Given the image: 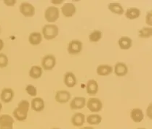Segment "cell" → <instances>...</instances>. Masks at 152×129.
<instances>
[{
	"instance_id": "8fae6325",
	"label": "cell",
	"mask_w": 152,
	"mask_h": 129,
	"mask_svg": "<svg viewBox=\"0 0 152 129\" xmlns=\"http://www.w3.org/2000/svg\"><path fill=\"white\" fill-rule=\"evenodd\" d=\"M14 91L11 88H4L0 94V99L4 103H9L13 99Z\"/></svg>"
},
{
	"instance_id": "5bb4252c",
	"label": "cell",
	"mask_w": 152,
	"mask_h": 129,
	"mask_svg": "<svg viewBox=\"0 0 152 129\" xmlns=\"http://www.w3.org/2000/svg\"><path fill=\"white\" fill-rule=\"evenodd\" d=\"M64 82L66 86L72 88L77 85V78L72 72H67L64 75Z\"/></svg>"
},
{
	"instance_id": "9a60e30c",
	"label": "cell",
	"mask_w": 152,
	"mask_h": 129,
	"mask_svg": "<svg viewBox=\"0 0 152 129\" xmlns=\"http://www.w3.org/2000/svg\"><path fill=\"white\" fill-rule=\"evenodd\" d=\"M85 115L81 112H76L72 117V123L74 126L80 127L85 122Z\"/></svg>"
},
{
	"instance_id": "2e32d148",
	"label": "cell",
	"mask_w": 152,
	"mask_h": 129,
	"mask_svg": "<svg viewBox=\"0 0 152 129\" xmlns=\"http://www.w3.org/2000/svg\"><path fill=\"white\" fill-rule=\"evenodd\" d=\"M87 93L90 96H94L98 91V83L96 80H90L87 81L86 86Z\"/></svg>"
},
{
	"instance_id": "277c9868",
	"label": "cell",
	"mask_w": 152,
	"mask_h": 129,
	"mask_svg": "<svg viewBox=\"0 0 152 129\" xmlns=\"http://www.w3.org/2000/svg\"><path fill=\"white\" fill-rule=\"evenodd\" d=\"M56 64V58L53 54H49L44 56L42 59V68L45 70H50Z\"/></svg>"
},
{
	"instance_id": "30bf717a",
	"label": "cell",
	"mask_w": 152,
	"mask_h": 129,
	"mask_svg": "<svg viewBox=\"0 0 152 129\" xmlns=\"http://www.w3.org/2000/svg\"><path fill=\"white\" fill-rule=\"evenodd\" d=\"M76 11H77V9H76L75 5L73 3H65L64 6L61 7L62 14L66 17H72L76 13Z\"/></svg>"
},
{
	"instance_id": "f1b7e54d",
	"label": "cell",
	"mask_w": 152,
	"mask_h": 129,
	"mask_svg": "<svg viewBox=\"0 0 152 129\" xmlns=\"http://www.w3.org/2000/svg\"><path fill=\"white\" fill-rule=\"evenodd\" d=\"M8 57L6 54L3 53H0V68L6 67L8 64Z\"/></svg>"
},
{
	"instance_id": "d6986e66",
	"label": "cell",
	"mask_w": 152,
	"mask_h": 129,
	"mask_svg": "<svg viewBox=\"0 0 152 129\" xmlns=\"http://www.w3.org/2000/svg\"><path fill=\"white\" fill-rule=\"evenodd\" d=\"M113 71V68L109 64H100L97 67V74L101 76L109 75Z\"/></svg>"
},
{
	"instance_id": "e575fe53",
	"label": "cell",
	"mask_w": 152,
	"mask_h": 129,
	"mask_svg": "<svg viewBox=\"0 0 152 129\" xmlns=\"http://www.w3.org/2000/svg\"><path fill=\"white\" fill-rule=\"evenodd\" d=\"M1 109H2V104H1V103L0 102V112H1Z\"/></svg>"
},
{
	"instance_id": "ffe728a7",
	"label": "cell",
	"mask_w": 152,
	"mask_h": 129,
	"mask_svg": "<svg viewBox=\"0 0 152 129\" xmlns=\"http://www.w3.org/2000/svg\"><path fill=\"white\" fill-rule=\"evenodd\" d=\"M42 41V35L39 32H32L28 36L29 43L34 46L39 45Z\"/></svg>"
},
{
	"instance_id": "8992f818",
	"label": "cell",
	"mask_w": 152,
	"mask_h": 129,
	"mask_svg": "<svg viewBox=\"0 0 152 129\" xmlns=\"http://www.w3.org/2000/svg\"><path fill=\"white\" fill-rule=\"evenodd\" d=\"M20 12L23 15L27 17H31L35 14V8L28 2H22L19 7Z\"/></svg>"
},
{
	"instance_id": "7402d4cb",
	"label": "cell",
	"mask_w": 152,
	"mask_h": 129,
	"mask_svg": "<svg viewBox=\"0 0 152 129\" xmlns=\"http://www.w3.org/2000/svg\"><path fill=\"white\" fill-rule=\"evenodd\" d=\"M43 70L42 67L39 65H34L31 67L29 70V76L34 79H38L41 78L42 75Z\"/></svg>"
},
{
	"instance_id": "ac0fdd59",
	"label": "cell",
	"mask_w": 152,
	"mask_h": 129,
	"mask_svg": "<svg viewBox=\"0 0 152 129\" xmlns=\"http://www.w3.org/2000/svg\"><path fill=\"white\" fill-rule=\"evenodd\" d=\"M114 72L119 77L124 76L128 72V67L124 62H118L114 67Z\"/></svg>"
},
{
	"instance_id": "f546056e",
	"label": "cell",
	"mask_w": 152,
	"mask_h": 129,
	"mask_svg": "<svg viewBox=\"0 0 152 129\" xmlns=\"http://www.w3.org/2000/svg\"><path fill=\"white\" fill-rule=\"evenodd\" d=\"M152 12H148V14H147L146 17H145V22L148 24V25H152Z\"/></svg>"
},
{
	"instance_id": "d590c367",
	"label": "cell",
	"mask_w": 152,
	"mask_h": 129,
	"mask_svg": "<svg viewBox=\"0 0 152 129\" xmlns=\"http://www.w3.org/2000/svg\"><path fill=\"white\" fill-rule=\"evenodd\" d=\"M137 129H146V128H138Z\"/></svg>"
},
{
	"instance_id": "4dcf8cb0",
	"label": "cell",
	"mask_w": 152,
	"mask_h": 129,
	"mask_svg": "<svg viewBox=\"0 0 152 129\" xmlns=\"http://www.w3.org/2000/svg\"><path fill=\"white\" fill-rule=\"evenodd\" d=\"M17 1L16 0H4V3L8 7H12L16 4Z\"/></svg>"
},
{
	"instance_id": "1f68e13d",
	"label": "cell",
	"mask_w": 152,
	"mask_h": 129,
	"mask_svg": "<svg viewBox=\"0 0 152 129\" xmlns=\"http://www.w3.org/2000/svg\"><path fill=\"white\" fill-rule=\"evenodd\" d=\"M4 41H3V40H1V38H0V51H1V49L4 48Z\"/></svg>"
},
{
	"instance_id": "484cf974",
	"label": "cell",
	"mask_w": 152,
	"mask_h": 129,
	"mask_svg": "<svg viewBox=\"0 0 152 129\" xmlns=\"http://www.w3.org/2000/svg\"><path fill=\"white\" fill-rule=\"evenodd\" d=\"M138 36L140 38H150L152 36V28L151 27H144L139 30Z\"/></svg>"
},
{
	"instance_id": "83f0119b",
	"label": "cell",
	"mask_w": 152,
	"mask_h": 129,
	"mask_svg": "<svg viewBox=\"0 0 152 129\" xmlns=\"http://www.w3.org/2000/svg\"><path fill=\"white\" fill-rule=\"evenodd\" d=\"M26 91L28 95L31 96H36L37 94V88L33 85H27L26 87Z\"/></svg>"
},
{
	"instance_id": "e0dca14e",
	"label": "cell",
	"mask_w": 152,
	"mask_h": 129,
	"mask_svg": "<svg viewBox=\"0 0 152 129\" xmlns=\"http://www.w3.org/2000/svg\"><path fill=\"white\" fill-rule=\"evenodd\" d=\"M130 117L135 122H140L144 118V114L140 108H134L130 112Z\"/></svg>"
},
{
	"instance_id": "836d02e7",
	"label": "cell",
	"mask_w": 152,
	"mask_h": 129,
	"mask_svg": "<svg viewBox=\"0 0 152 129\" xmlns=\"http://www.w3.org/2000/svg\"><path fill=\"white\" fill-rule=\"evenodd\" d=\"M81 129H94L93 128V127H90V126H85V127H83V128H82Z\"/></svg>"
},
{
	"instance_id": "ba28073f",
	"label": "cell",
	"mask_w": 152,
	"mask_h": 129,
	"mask_svg": "<svg viewBox=\"0 0 152 129\" xmlns=\"http://www.w3.org/2000/svg\"><path fill=\"white\" fill-rule=\"evenodd\" d=\"M83 44L82 41L79 40H73L69 43L68 45V51L70 54H77L82 50Z\"/></svg>"
},
{
	"instance_id": "d4e9b609",
	"label": "cell",
	"mask_w": 152,
	"mask_h": 129,
	"mask_svg": "<svg viewBox=\"0 0 152 129\" xmlns=\"http://www.w3.org/2000/svg\"><path fill=\"white\" fill-rule=\"evenodd\" d=\"M102 121V117L98 114H91L87 117V122L90 125H98Z\"/></svg>"
},
{
	"instance_id": "4316f807",
	"label": "cell",
	"mask_w": 152,
	"mask_h": 129,
	"mask_svg": "<svg viewBox=\"0 0 152 129\" xmlns=\"http://www.w3.org/2000/svg\"><path fill=\"white\" fill-rule=\"evenodd\" d=\"M102 38V33L101 30H94V31L92 32L91 33L89 36V39H90V42H98L101 40Z\"/></svg>"
},
{
	"instance_id": "d6a6232c",
	"label": "cell",
	"mask_w": 152,
	"mask_h": 129,
	"mask_svg": "<svg viewBox=\"0 0 152 129\" xmlns=\"http://www.w3.org/2000/svg\"><path fill=\"white\" fill-rule=\"evenodd\" d=\"M52 2L53 4H61L63 2V1H52Z\"/></svg>"
},
{
	"instance_id": "4fadbf2b",
	"label": "cell",
	"mask_w": 152,
	"mask_h": 129,
	"mask_svg": "<svg viewBox=\"0 0 152 129\" xmlns=\"http://www.w3.org/2000/svg\"><path fill=\"white\" fill-rule=\"evenodd\" d=\"M31 107L34 111L39 112L45 109V101L41 97H35L31 100Z\"/></svg>"
},
{
	"instance_id": "3957f363",
	"label": "cell",
	"mask_w": 152,
	"mask_h": 129,
	"mask_svg": "<svg viewBox=\"0 0 152 129\" xmlns=\"http://www.w3.org/2000/svg\"><path fill=\"white\" fill-rule=\"evenodd\" d=\"M60 12L58 7L55 6H50L45 12V20L49 22H54L59 18Z\"/></svg>"
},
{
	"instance_id": "cb8c5ba5",
	"label": "cell",
	"mask_w": 152,
	"mask_h": 129,
	"mask_svg": "<svg viewBox=\"0 0 152 129\" xmlns=\"http://www.w3.org/2000/svg\"><path fill=\"white\" fill-rule=\"evenodd\" d=\"M108 8L111 12L116 14H122L124 13L123 7L120 3L118 2H111L109 4Z\"/></svg>"
},
{
	"instance_id": "74e56055",
	"label": "cell",
	"mask_w": 152,
	"mask_h": 129,
	"mask_svg": "<svg viewBox=\"0 0 152 129\" xmlns=\"http://www.w3.org/2000/svg\"><path fill=\"white\" fill-rule=\"evenodd\" d=\"M0 32H1V29H0Z\"/></svg>"
},
{
	"instance_id": "5b68a950",
	"label": "cell",
	"mask_w": 152,
	"mask_h": 129,
	"mask_svg": "<svg viewBox=\"0 0 152 129\" xmlns=\"http://www.w3.org/2000/svg\"><path fill=\"white\" fill-rule=\"evenodd\" d=\"M87 107L90 112H98L101 111L103 107L102 101L98 98H90L86 103Z\"/></svg>"
},
{
	"instance_id": "603a6c76",
	"label": "cell",
	"mask_w": 152,
	"mask_h": 129,
	"mask_svg": "<svg viewBox=\"0 0 152 129\" xmlns=\"http://www.w3.org/2000/svg\"><path fill=\"white\" fill-rule=\"evenodd\" d=\"M140 15V10L138 8L136 7H130L126 10L125 16L127 18L130 20H134L139 17Z\"/></svg>"
},
{
	"instance_id": "9c48e42d",
	"label": "cell",
	"mask_w": 152,
	"mask_h": 129,
	"mask_svg": "<svg viewBox=\"0 0 152 129\" xmlns=\"http://www.w3.org/2000/svg\"><path fill=\"white\" fill-rule=\"evenodd\" d=\"M71 96H72V95L69 91H66V90H61V91H58L56 92L55 99L58 103L65 104L70 100Z\"/></svg>"
},
{
	"instance_id": "52a82bcc",
	"label": "cell",
	"mask_w": 152,
	"mask_h": 129,
	"mask_svg": "<svg viewBox=\"0 0 152 129\" xmlns=\"http://www.w3.org/2000/svg\"><path fill=\"white\" fill-rule=\"evenodd\" d=\"M14 119L7 114L0 115V129H13Z\"/></svg>"
},
{
	"instance_id": "44dd1931",
	"label": "cell",
	"mask_w": 152,
	"mask_h": 129,
	"mask_svg": "<svg viewBox=\"0 0 152 129\" xmlns=\"http://www.w3.org/2000/svg\"><path fill=\"white\" fill-rule=\"evenodd\" d=\"M118 43L121 49L127 50L129 49L132 46V39L128 36H122L118 41Z\"/></svg>"
},
{
	"instance_id": "7a4b0ae2",
	"label": "cell",
	"mask_w": 152,
	"mask_h": 129,
	"mask_svg": "<svg viewBox=\"0 0 152 129\" xmlns=\"http://www.w3.org/2000/svg\"><path fill=\"white\" fill-rule=\"evenodd\" d=\"M58 32V27L54 24H46L42 28V35L47 40H52L57 37Z\"/></svg>"
},
{
	"instance_id": "6da1fadb",
	"label": "cell",
	"mask_w": 152,
	"mask_h": 129,
	"mask_svg": "<svg viewBox=\"0 0 152 129\" xmlns=\"http://www.w3.org/2000/svg\"><path fill=\"white\" fill-rule=\"evenodd\" d=\"M30 104L27 100H21L13 110V116L18 121H24L28 117Z\"/></svg>"
},
{
	"instance_id": "8d00e7d4",
	"label": "cell",
	"mask_w": 152,
	"mask_h": 129,
	"mask_svg": "<svg viewBox=\"0 0 152 129\" xmlns=\"http://www.w3.org/2000/svg\"><path fill=\"white\" fill-rule=\"evenodd\" d=\"M52 129H60V128H52Z\"/></svg>"
},
{
	"instance_id": "7c38bea8",
	"label": "cell",
	"mask_w": 152,
	"mask_h": 129,
	"mask_svg": "<svg viewBox=\"0 0 152 129\" xmlns=\"http://www.w3.org/2000/svg\"><path fill=\"white\" fill-rule=\"evenodd\" d=\"M86 105V99L82 96H77L72 99L70 103V107L72 109H80Z\"/></svg>"
}]
</instances>
